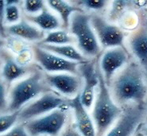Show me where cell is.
I'll use <instances>...</instances> for the list:
<instances>
[{"label": "cell", "mask_w": 147, "mask_h": 136, "mask_svg": "<svg viewBox=\"0 0 147 136\" xmlns=\"http://www.w3.org/2000/svg\"><path fill=\"white\" fill-rule=\"evenodd\" d=\"M4 44H5V41H4V40L0 38V49H1V48L3 46Z\"/></svg>", "instance_id": "obj_31"}, {"label": "cell", "mask_w": 147, "mask_h": 136, "mask_svg": "<svg viewBox=\"0 0 147 136\" xmlns=\"http://www.w3.org/2000/svg\"><path fill=\"white\" fill-rule=\"evenodd\" d=\"M128 60V54L123 47L109 49L103 53L99 67L108 87L112 81L113 76L120 68L127 65Z\"/></svg>", "instance_id": "obj_10"}, {"label": "cell", "mask_w": 147, "mask_h": 136, "mask_svg": "<svg viewBox=\"0 0 147 136\" xmlns=\"http://www.w3.org/2000/svg\"><path fill=\"white\" fill-rule=\"evenodd\" d=\"M26 68L21 66L18 62L10 57L5 58L3 67L2 70V76L7 83H12L26 74Z\"/></svg>", "instance_id": "obj_19"}, {"label": "cell", "mask_w": 147, "mask_h": 136, "mask_svg": "<svg viewBox=\"0 0 147 136\" xmlns=\"http://www.w3.org/2000/svg\"><path fill=\"white\" fill-rule=\"evenodd\" d=\"M46 3L61 16L64 28L69 27L72 14L76 12H84V10L77 5L75 6L62 0H49Z\"/></svg>", "instance_id": "obj_17"}, {"label": "cell", "mask_w": 147, "mask_h": 136, "mask_svg": "<svg viewBox=\"0 0 147 136\" xmlns=\"http://www.w3.org/2000/svg\"><path fill=\"white\" fill-rule=\"evenodd\" d=\"M19 111L15 112L0 115V135L9 131L14 126L17 125L18 121Z\"/></svg>", "instance_id": "obj_22"}, {"label": "cell", "mask_w": 147, "mask_h": 136, "mask_svg": "<svg viewBox=\"0 0 147 136\" xmlns=\"http://www.w3.org/2000/svg\"><path fill=\"white\" fill-rule=\"evenodd\" d=\"M34 55L36 61L45 71L50 73L67 72L73 75L79 74V63L62 58L50 52L46 51L38 45L34 47Z\"/></svg>", "instance_id": "obj_9"}, {"label": "cell", "mask_w": 147, "mask_h": 136, "mask_svg": "<svg viewBox=\"0 0 147 136\" xmlns=\"http://www.w3.org/2000/svg\"><path fill=\"white\" fill-rule=\"evenodd\" d=\"M7 31L8 34L14 37L30 41H41L45 37L44 31L31 25L24 19L21 20L18 23L9 26L7 28Z\"/></svg>", "instance_id": "obj_15"}, {"label": "cell", "mask_w": 147, "mask_h": 136, "mask_svg": "<svg viewBox=\"0 0 147 136\" xmlns=\"http://www.w3.org/2000/svg\"><path fill=\"white\" fill-rule=\"evenodd\" d=\"M38 46L42 48L43 49L49 51L61 57L62 58L67 59L69 61L75 62H85L87 61L84 55L76 49L72 45H55L39 44Z\"/></svg>", "instance_id": "obj_16"}, {"label": "cell", "mask_w": 147, "mask_h": 136, "mask_svg": "<svg viewBox=\"0 0 147 136\" xmlns=\"http://www.w3.org/2000/svg\"><path fill=\"white\" fill-rule=\"evenodd\" d=\"M17 1H7L5 7V21L11 25L20 22L21 13Z\"/></svg>", "instance_id": "obj_21"}, {"label": "cell", "mask_w": 147, "mask_h": 136, "mask_svg": "<svg viewBox=\"0 0 147 136\" xmlns=\"http://www.w3.org/2000/svg\"><path fill=\"white\" fill-rule=\"evenodd\" d=\"M0 136H30L25 128L23 123H19L14 126L9 131L4 133L3 135H0Z\"/></svg>", "instance_id": "obj_25"}, {"label": "cell", "mask_w": 147, "mask_h": 136, "mask_svg": "<svg viewBox=\"0 0 147 136\" xmlns=\"http://www.w3.org/2000/svg\"><path fill=\"white\" fill-rule=\"evenodd\" d=\"M143 136H144V135H143Z\"/></svg>", "instance_id": "obj_32"}, {"label": "cell", "mask_w": 147, "mask_h": 136, "mask_svg": "<svg viewBox=\"0 0 147 136\" xmlns=\"http://www.w3.org/2000/svg\"><path fill=\"white\" fill-rule=\"evenodd\" d=\"M5 7L6 2L0 1V33L3 31V21L5 19Z\"/></svg>", "instance_id": "obj_28"}, {"label": "cell", "mask_w": 147, "mask_h": 136, "mask_svg": "<svg viewBox=\"0 0 147 136\" xmlns=\"http://www.w3.org/2000/svg\"><path fill=\"white\" fill-rule=\"evenodd\" d=\"M75 3L79 6H81L88 10H99L105 7L107 1H104V0H80V1H76Z\"/></svg>", "instance_id": "obj_24"}, {"label": "cell", "mask_w": 147, "mask_h": 136, "mask_svg": "<svg viewBox=\"0 0 147 136\" xmlns=\"http://www.w3.org/2000/svg\"><path fill=\"white\" fill-rule=\"evenodd\" d=\"M69 28L79 49L84 57H95L99 54L100 45L92 27L89 14L84 12L72 14Z\"/></svg>", "instance_id": "obj_3"}, {"label": "cell", "mask_w": 147, "mask_h": 136, "mask_svg": "<svg viewBox=\"0 0 147 136\" xmlns=\"http://www.w3.org/2000/svg\"><path fill=\"white\" fill-rule=\"evenodd\" d=\"M8 108V103L7 101V93L4 84L0 80V112Z\"/></svg>", "instance_id": "obj_26"}, {"label": "cell", "mask_w": 147, "mask_h": 136, "mask_svg": "<svg viewBox=\"0 0 147 136\" xmlns=\"http://www.w3.org/2000/svg\"><path fill=\"white\" fill-rule=\"evenodd\" d=\"M45 79L46 84L65 96L72 99L80 93L81 81L79 76L67 72L47 73Z\"/></svg>", "instance_id": "obj_11"}, {"label": "cell", "mask_w": 147, "mask_h": 136, "mask_svg": "<svg viewBox=\"0 0 147 136\" xmlns=\"http://www.w3.org/2000/svg\"><path fill=\"white\" fill-rule=\"evenodd\" d=\"M75 42L76 39L74 37L71 36L67 31L58 30L49 32L44 39L39 43L45 45H72V43H75Z\"/></svg>", "instance_id": "obj_20"}, {"label": "cell", "mask_w": 147, "mask_h": 136, "mask_svg": "<svg viewBox=\"0 0 147 136\" xmlns=\"http://www.w3.org/2000/svg\"><path fill=\"white\" fill-rule=\"evenodd\" d=\"M65 99L53 92H44L40 98L31 102L19 111L18 120L22 122L45 116L56 109L61 108Z\"/></svg>", "instance_id": "obj_7"}, {"label": "cell", "mask_w": 147, "mask_h": 136, "mask_svg": "<svg viewBox=\"0 0 147 136\" xmlns=\"http://www.w3.org/2000/svg\"><path fill=\"white\" fill-rule=\"evenodd\" d=\"M134 136H143V134L142 132V128H139V129L138 130V131L134 134Z\"/></svg>", "instance_id": "obj_30"}, {"label": "cell", "mask_w": 147, "mask_h": 136, "mask_svg": "<svg viewBox=\"0 0 147 136\" xmlns=\"http://www.w3.org/2000/svg\"><path fill=\"white\" fill-rule=\"evenodd\" d=\"M142 132L144 136H147V124L143 128H142Z\"/></svg>", "instance_id": "obj_29"}, {"label": "cell", "mask_w": 147, "mask_h": 136, "mask_svg": "<svg viewBox=\"0 0 147 136\" xmlns=\"http://www.w3.org/2000/svg\"><path fill=\"white\" fill-rule=\"evenodd\" d=\"M93 30L103 48L123 47L125 34L119 26L113 25L98 14L90 15Z\"/></svg>", "instance_id": "obj_8"}, {"label": "cell", "mask_w": 147, "mask_h": 136, "mask_svg": "<svg viewBox=\"0 0 147 136\" xmlns=\"http://www.w3.org/2000/svg\"><path fill=\"white\" fill-rule=\"evenodd\" d=\"M129 45L147 80V28L142 27L135 31L130 37Z\"/></svg>", "instance_id": "obj_13"}, {"label": "cell", "mask_w": 147, "mask_h": 136, "mask_svg": "<svg viewBox=\"0 0 147 136\" xmlns=\"http://www.w3.org/2000/svg\"><path fill=\"white\" fill-rule=\"evenodd\" d=\"M45 8V3L42 0H26L24 2L25 10L32 15L40 14Z\"/></svg>", "instance_id": "obj_23"}, {"label": "cell", "mask_w": 147, "mask_h": 136, "mask_svg": "<svg viewBox=\"0 0 147 136\" xmlns=\"http://www.w3.org/2000/svg\"><path fill=\"white\" fill-rule=\"evenodd\" d=\"M26 18L32 23L37 25L43 31H54L61 27V22L54 14L50 13L47 8L36 15H27Z\"/></svg>", "instance_id": "obj_18"}, {"label": "cell", "mask_w": 147, "mask_h": 136, "mask_svg": "<svg viewBox=\"0 0 147 136\" xmlns=\"http://www.w3.org/2000/svg\"><path fill=\"white\" fill-rule=\"evenodd\" d=\"M60 136H82L81 134L79 132L78 130L76 129L75 124H70L67 127L63 130Z\"/></svg>", "instance_id": "obj_27"}, {"label": "cell", "mask_w": 147, "mask_h": 136, "mask_svg": "<svg viewBox=\"0 0 147 136\" xmlns=\"http://www.w3.org/2000/svg\"><path fill=\"white\" fill-rule=\"evenodd\" d=\"M84 75L85 84L80 92V100L87 110L92 108L95 100L96 89H97L99 80L96 72V68H93L91 65H88L84 68Z\"/></svg>", "instance_id": "obj_14"}, {"label": "cell", "mask_w": 147, "mask_h": 136, "mask_svg": "<svg viewBox=\"0 0 147 136\" xmlns=\"http://www.w3.org/2000/svg\"><path fill=\"white\" fill-rule=\"evenodd\" d=\"M146 116L145 104L123 107V112L105 136H134Z\"/></svg>", "instance_id": "obj_6"}, {"label": "cell", "mask_w": 147, "mask_h": 136, "mask_svg": "<svg viewBox=\"0 0 147 136\" xmlns=\"http://www.w3.org/2000/svg\"><path fill=\"white\" fill-rule=\"evenodd\" d=\"M69 104L74 113L76 127L81 135L96 136V127L92 117L89 115L88 110L82 104L80 93L69 100Z\"/></svg>", "instance_id": "obj_12"}, {"label": "cell", "mask_w": 147, "mask_h": 136, "mask_svg": "<svg viewBox=\"0 0 147 136\" xmlns=\"http://www.w3.org/2000/svg\"><path fill=\"white\" fill-rule=\"evenodd\" d=\"M111 94L121 108L145 104L147 97V80L138 62H130L111 82Z\"/></svg>", "instance_id": "obj_1"}, {"label": "cell", "mask_w": 147, "mask_h": 136, "mask_svg": "<svg viewBox=\"0 0 147 136\" xmlns=\"http://www.w3.org/2000/svg\"><path fill=\"white\" fill-rule=\"evenodd\" d=\"M66 122L67 113L61 108L22 123L30 136H60Z\"/></svg>", "instance_id": "obj_5"}, {"label": "cell", "mask_w": 147, "mask_h": 136, "mask_svg": "<svg viewBox=\"0 0 147 136\" xmlns=\"http://www.w3.org/2000/svg\"><path fill=\"white\" fill-rule=\"evenodd\" d=\"M45 92L41 74L38 72H34L17 83L11 89L7 110L10 112H18L25 104Z\"/></svg>", "instance_id": "obj_4"}, {"label": "cell", "mask_w": 147, "mask_h": 136, "mask_svg": "<svg viewBox=\"0 0 147 136\" xmlns=\"http://www.w3.org/2000/svg\"><path fill=\"white\" fill-rule=\"evenodd\" d=\"M99 84L97 87L92 109L93 122L96 127V136H105L123 112V108L113 99L109 87L104 81L98 66L96 68Z\"/></svg>", "instance_id": "obj_2"}]
</instances>
